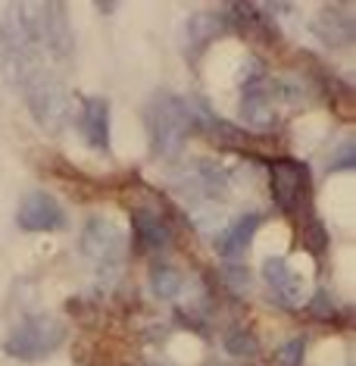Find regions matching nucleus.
Instances as JSON below:
<instances>
[{
    "label": "nucleus",
    "instance_id": "13",
    "mask_svg": "<svg viewBox=\"0 0 356 366\" xmlns=\"http://www.w3.org/2000/svg\"><path fill=\"white\" fill-rule=\"evenodd\" d=\"M151 288L156 297H163V301H172V297L181 295V288H185V279H181V272L176 266H156L153 276H151Z\"/></svg>",
    "mask_w": 356,
    "mask_h": 366
},
{
    "label": "nucleus",
    "instance_id": "4",
    "mask_svg": "<svg viewBox=\"0 0 356 366\" xmlns=\"http://www.w3.org/2000/svg\"><path fill=\"white\" fill-rule=\"evenodd\" d=\"M19 91L26 94V104L31 116L41 122L44 129H63L69 122L72 104H69V91H66L63 79L54 69H38L29 79L19 81Z\"/></svg>",
    "mask_w": 356,
    "mask_h": 366
},
{
    "label": "nucleus",
    "instance_id": "3",
    "mask_svg": "<svg viewBox=\"0 0 356 366\" xmlns=\"http://www.w3.org/2000/svg\"><path fill=\"white\" fill-rule=\"evenodd\" d=\"M66 322L47 313H31L19 320L13 332L4 341V351L16 357V360H44V357L56 354L66 341Z\"/></svg>",
    "mask_w": 356,
    "mask_h": 366
},
{
    "label": "nucleus",
    "instance_id": "8",
    "mask_svg": "<svg viewBox=\"0 0 356 366\" xmlns=\"http://www.w3.org/2000/svg\"><path fill=\"white\" fill-rule=\"evenodd\" d=\"M16 222L26 232H60V229H66V210L54 194H47V191H31V194L22 197Z\"/></svg>",
    "mask_w": 356,
    "mask_h": 366
},
{
    "label": "nucleus",
    "instance_id": "14",
    "mask_svg": "<svg viewBox=\"0 0 356 366\" xmlns=\"http://www.w3.org/2000/svg\"><path fill=\"white\" fill-rule=\"evenodd\" d=\"M225 345H228V351H231V354H238V357H253V354H256V338H253V335H247L244 329L228 332Z\"/></svg>",
    "mask_w": 356,
    "mask_h": 366
},
{
    "label": "nucleus",
    "instance_id": "12",
    "mask_svg": "<svg viewBox=\"0 0 356 366\" xmlns=\"http://www.w3.org/2000/svg\"><path fill=\"white\" fill-rule=\"evenodd\" d=\"M131 222H135V238L144 251H163L169 244V226L153 207H138L131 213Z\"/></svg>",
    "mask_w": 356,
    "mask_h": 366
},
{
    "label": "nucleus",
    "instance_id": "7",
    "mask_svg": "<svg viewBox=\"0 0 356 366\" xmlns=\"http://www.w3.org/2000/svg\"><path fill=\"white\" fill-rule=\"evenodd\" d=\"M241 119L253 129H272L275 126V88L263 72L244 79V94H241Z\"/></svg>",
    "mask_w": 356,
    "mask_h": 366
},
{
    "label": "nucleus",
    "instance_id": "6",
    "mask_svg": "<svg viewBox=\"0 0 356 366\" xmlns=\"http://www.w3.org/2000/svg\"><path fill=\"white\" fill-rule=\"evenodd\" d=\"M269 185L272 197L285 213H300L303 204L310 201V169L297 160L281 157L269 166Z\"/></svg>",
    "mask_w": 356,
    "mask_h": 366
},
{
    "label": "nucleus",
    "instance_id": "15",
    "mask_svg": "<svg viewBox=\"0 0 356 366\" xmlns=\"http://www.w3.org/2000/svg\"><path fill=\"white\" fill-rule=\"evenodd\" d=\"M278 363L281 366H300L303 363V338L288 341V345L278 351Z\"/></svg>",
    "mask_w": 356,
    "mask_h": 366
},
{
    "label": "nucleus",
    "instance_id": "10",
    "mask_svg": "<svg viewBox=\"0 0 356 366\" xmlns=\"http://www.w3.org/2000/svg\"><path fill=\"white\" fill-rule=\"evenodd\" d=\"M263 279H266V285L278 295L281 304L288 307H297L306 301V285L303 279L294 272V266L285 260V257H269L266 263H263Z\"/></svg>",
    "mask_w": 356,
    "mask_h": 366
},
{
    "label": "nucleus",
    "instance_id": "11",
    "mask_svg": "<svg viewBox=\"0 0 356 366\" xmlns=\"http://www.w3.org/2000/svg\"><path fill=\"white\" fill-rule=\"evenodd\" d=\"M260 222H263L260 213H244V216H238L235 222H228L219 235V254L225 257V260H241V257L250 251Z\"/></svg>",
    "mask_w": 356,
    "mask_h": 366
},
{
    "label": "nucleus",
    "instance_id": "1",
    "mask_svg": "<svg viewBox=\"0 0 356 366\" xmlns=\"http://www.w3.org/2000/svg\"><path fill=\"white\" fill-rule=\"evenodd\" d=\"M29 41L38 47L47 60L54 63H69L72 51H76V38L69 29V16H66L63 4H13L6 6Z\"/></svg>",
    "mask_w": 356,
    "mask_h": 366
},
{
    "label": "nucleus",
    "instance_id": "9",
    "mask_svg": "<svg viewBox=\"0 0 356 366\" xmlns=\"http://www.w3.org/2000/svg\"><path fill=\"white\" fill-rule=\"evenodd\" d=\"M78 129L85 141L94 151H110V104L97 94L81 97V110H78Z\"/></svg>",
    "mask_w": 356,
    "mask_h": 366
},
{
    "label": "nucleus",
    "instance_id": "5",
    "mask_svg": "<svg viewBox=\"0 0 356 366\" xmlns=\"http://www.w3.org/2000/svg\"><path fill=\"white\" fill-rule=\"evenodd\" d=\"M81 254L101 282H113L122 269V229L106 216H91L81 232Z\"/></svg>",
    "mask_w": 356,
    "mask_h": 366
},
{
    "label": "nucleus",
    "instance_id": "2",
    "mask_svg": "<svg viewBox=\"0 0 356 366\" xmlns=\"http://www.w3.org/2000/svg\"><path fill=\"white\" fill-rule=\"evenodd\" d=\"M197 126V113L178 94H156L147 104V132L156 157H176Z\"/></svg>",
    "mask_w": 356,
    "mask_h": 366
}]
</instances>
